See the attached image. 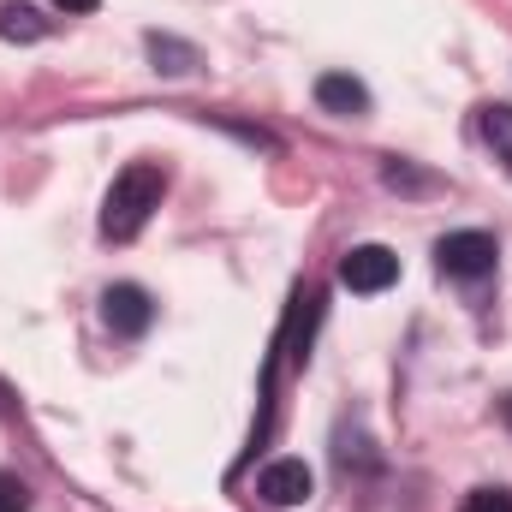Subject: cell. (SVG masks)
<instances>
[{
  "label": "cell",
  "instance_id": "12",
  "mask_svg": "<svg viewBox=\"0 0 512 512\" xmlns=\"http://www.w3.org/2000/svg\"><path fill=\"white\" fill-rule=\"evenodd\" d=\"M465 512H512V495L507 489H477V495L465 501Z\"/></svg>",
  "mask_w": 512,
  "mask_h": 512
},
{
  "label": "cell",
  "instance_id": "13",
  "mask_svg": "<svg viewBox=\"0 0 512 512\" xmlns=\"http://www.w3.org/2000/svg\"><path fill=\"white\" fill-rule=\"evenodd\" d=\"M54 6H60V12H72V18H78V12H96V6H102V0H54Z\"/></svg>",
  "mask_w": 512,
  "mask_h": 512
},
{
  "label": "cell",
  "instance_id": "14",
  "mask_svg": "<svg viewBox=\"0 0 512 512\" xmlns=\"http://www.w3.org/2000/svg\"><path fill=\"white\" fill-rule=\"evenodd\" d=\"M501 423H507V429H512V393H507V399H501Z\"/></svg>",
  "mask_w": 512,
  "mask_h": 512
},
{
  "label": "cell",
  "instance_id": "9",
  "mask_svg": "<svg viewBox=\"0 0 512 512\" xmlns=\"http://www.w3.org/2000/svg\"><path fill=\"white\" fill-rule=\"evenodd\" d=\"M483 137H489V149L512 167V108L507 102H489V108H483Z\"/></svg>",
  "mask_w": 512,
  "mask_h": 512
},
{
  "label": "cell",
  "instance_id": "4",
  "mask_svg": "<svg viewBox=\"0 0 512 512\" xmlns=\"http://www.w3.org/2000/svg\"><path fill=\"white\" fill-rule=\"evenodd\" d=\"M256 495H262L268 507H304V501L316 495V477H310L304 459H274V465H262Z\"/></svg>",
  "mask_w": 512,
  "mask_h": 512
},
{
  "label": "cell",
  "instance_id": "3",
  "mask_svg": "<svg viewBox=\"0 0 512 512\" xmlns=\"http://www.w3.org/2000/svg\"><path fill=\"white\" fill-rule=\"evenodd\" d=\"M393 280H399V256L387 245H352L340 256V286H352V292H387Z\"/></svg>",
  "mask_w": 512,
  "mask_h": 512
},
{
  "label": "cell",
  "instance_id": "6",
  "mask_svg": "<svg viewBox=\"0 0 512 512\" xmlns=\"http://www.w3.org/2000/svg\"><path fill=\"white\" fill-rule=\"evenodd\" d=\"M316 102H322L328 114H352V120L370 114V90H364L352 72H322V78H316Z\"/></svg>",
  "mask_w": 512,
  "mask_h": 512
},
{
  "label": "cell",
  "instance_id": "7",
  "mask_svg": "<svg viewBox=\"0 0 512 512\" xmlns=\"http://www.w3.org/2000/svg\"><path fill=\"white\" fill-rule=\"evenodd\" d=\"M48 30H54V24H48L36 6H18V0L0 6V36H6V42H42Z\"/></svg>",
  "mask_w": 512,
  "mask_h": 512
},
{
  "label": "cell",
  "instance_id": "15",
  "mask_svg": "<svg viewBox=\"0 0 512 512\" xmlns=\"http://www.w3.org/2000/svg\"><path fill=\"white\" fill-rule=\"evenodd\" d=\"M0 411H6V387H0Z\"/></svg>",
  "mask_w": 512,
  "mask_h": 512
},
{
  "label": "cell",
  "instance_id": "8",
  "mask_svg": "<svg viewBox=\"0 0 512 512\" xmlns=\"http://www.w3.org/2000/svg\"><path fill=\"white\" fill-rule=\"evenodd\" d=\"M149 54H155V66H161V72H173V78L197 66V48H191V42H179V36H161V30L149 36Z\"/></svg>",
  "mask_w": 512,
  "mask_h": 512
},
{
  "label": "cell",
  "instance_id": "5",
  "mask_svg": "<svg viewBox=\"0 0 512 512\" xmlns=\"http://www.w3.org/2000/svg\"><path fill=\"white\" fill-rule=\"evenodd\" d=\"M102 316H108L114 334H143L149 316H155V304H149L143 286H108V292H102Z\"/></svg>",
  "mask_w": 512,
  "mask_h": 512
},
{
  "label": "cell",
  "instance_id": "10",
  "mask_svg": "<svg viewBox=\"0 0 512 512\" xmlns=\"http://www.w3.org/2000/svg\"><path fill=\"white\" fill-rule=\"evenodd\" d=\"M393 191H435V179H423V173H411L405 161H387V173H382Z\"/></svg>",
  "mask_w": 512,
  "mask_h": 512
},
{
  "label": "cell",
  "instance_id": "11",
  "mask_svg": "<svg viewBox=\"0 0 512 512\" xmlns=\"http://www.w3.org/2000/svg\"><path fill=\"white\" fill-rule=\"evenodd\" d=\"M0 512H30V489L6 471H0Z\"/></svg>",
  "mask_w": 512,
  "mask_h": 512
},
{
  "label": "cell",
  "instance_id": "1",
  "mask_svg": "<svg viewBox=\"0 0 512 512\" xmlns=\"http://www.w3.org/2000/svg\"><path fill=\"white\" fill-rule=\"evenodd\" d=\"M161 197H167V173L155 167V161H131L126 173L114 179V191H108V203H102V233L108 239H137L143 227H149V215L161 209Z\"/></svg>",
  "mask_w": 512,
  "mask_h": 512
},
{
  "label": "cell",
  "instance_id": "2",
  "mask_svg": "<svg viewBox=\"0 0 512 512\" xmlns=\"http://www.w3.org/2000/svg\"><path fill=\"white\" fill-rule=\"evenodd\" d=\"M495 239L489 233H447L441 245H435V262H441V274H453V280H483L489 268H495Z\"/></svg>",
  "mask_w": 512,
  "mask_h": 512
}]
</instances>
